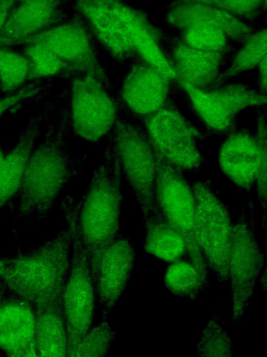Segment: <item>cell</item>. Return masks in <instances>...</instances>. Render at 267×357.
Masks as SVG:
<instances>
[{"mask_svg": "<svg viewBox=\"0 0 267 357\" xmlns=\"http://www.w3.org/2000/svg\"><path fill=\"white\" fill-rule=\"evenodd\" d=\"M67 227L70 234V263L63 291L68 354L71 356L94 324L97 296L91 266L81 236L71 197L61 202Z\"/></svg>", "mask_w": 267, "mask_h": 357, "instance_id": "277c9868", "label": "cell"}, {"mask_svg": "<svg viewBox=\"0 0 267 357\" xmlns=\"http://www.w3.org/2000/svg\"><path fill=\"white\" fill-rule=\"evenodd\" d=\"M70 257L67 227L35 247L0 257V294L18 296L33 310L42 306L63 292Z\"/></svg>", "mask_w": 267, "mask_h": 357, "instance_id": "3957f363", "label": "cell"}, {"mask_svg": "<svg viewBox=\"0 0 267 357\" xmlns=\"http://www.w3.org/2000/svg\"><path fill=\"white\" fill-rule=\"evenodd\" d=\"M266 105L257 107L256 135L259 144V160L255 185L258 202L263 211L262 224L266 228L267 208V129Z\"/></svg>", "mask_w": 267, "mask_h": 357, "instance_id": "4dcf8cb0", "label": "cell"}, {"mask_svg": "<svg viewBox=\"0 0 267 357\" xmlns=\"http://www.w3.org/2000/svg\"><path fill=\"white\" fill-rule=\"evenodd\" d=\"M21 45L20 50L29 63L31 82L53 80L55 78L69 82L81 75L40 43H29Z\"/></svg>", "mask_w": 267, "mask_h": 357, "instance_id": "d4e9b609", "label": "cell"}, {"mask_svg": "<svg viewBox=\"0 0 267 357\" xmlns=\"http://www.w3.org/2000/svg\"><path fill=\"white\" fill-rule=\"evenodd\" d=\"M30 82L29 63L24 53L0 49V90L8 94Z\"/></svg>", "mask_w": 267, "mask_h": 357, "instance_id": "83f0119b", "label": "cell"}, {"mask_svg": "<svg viewBox=\"0 0 267 357\" xmlns=\"http://www.w3.org/2000/svg\"><path fill=\"white\" fill-rule=\"evenodd\" d=\"M156 153L184 173H196L205 165L197 142L204 136L172 99L140 122Z\"/></svg>", "mask_w": 267, "mask_h": 357, "instance_id": "52a82bcc", "label": "cell"}, {"mask_svg": "<svg viewBox=\"0 0 267 357\" xmlns=\"http://www.w3.org/2000/svg\"><path fill=\"white\" fill-rule=\"evenodd\" d=\"M155 198L159 213L185 236L191 259L203 280L209 284V266L195 233V197L193 185L183 171L157 153Z\"/></svg>", "mask_w": 267, "mask_h": 357, "instance_id": "30bf717a", "label": "cell"}, {"mask_svg": "<svg viewBox=\"0 0 267 357\" xmlns=\"http://www.w3.org/2000/svg\"><path fill=\"white\" fill-rule=\"evenodd\" d=\"M168 61L177 82L209 90L221 73L225 53L197 50L183 41L170 50Z\"/></svg>", "mask_w": 267, "mask_h": 357, "instance_id": "ffe728a7", "label": "cell"}, {"mask_svg": "<svg viewBox=\"0 0 267 357\" xmlns=\"http://www.w3.org/2000/svg\"><path fill=\"white\" fill-rule=\"evenodd\" d=\"M218 165L223 175L239 190L250 192L255 185L259 144L255 132L237 128L220 146Z\"/></svg>", "mask_w": 267, "mask_h": 357, "instance_id": "ac0fdd59", "label": "cell"}, {"mask_svg": "<svg viewBox=\"0 0 267 357\" xmlns=\"http://www.w3.org/2000/svg\"><path fill=\"white\" fill-rule=\"evenodd\" d=\"M70 11L83 22L99 49L118 62L138 56L116 0H71Z\"/></svg>", "mask_w": 267, "mask_h": 357, "instance_id": "5bb4252c", "label": "cell"}, {"mask_svg": "<svg viewBox=\"0 0 267 357\" xmlns=\"http://www.w3.org/2000/svg\"><path fill=\"white\" fill-rule=\"evenodd\" d=\"M227 36L216 27L196 25L185 29L184 42L193 48L215 52H224Z\"/></svg>", "mask_w": 267, "mask_h": 357, "instance_id": "1f68e13d", "label": "cell"}, {"mask_svg": "<svg viewBox=\"0 0 267 357\" xmlns=\"http://www.w3.org/2000/svg\"><path fill=\"white\" fill-rule=\"evenodd\" d=\"M136 258L132 241L127 236L115 240L103 254L95 284L101 319H108L126 289Z\"/></svg>", "mask_w": 267, "mask_h": 357, "instance_id": "2e32d148", "label": "cell"}, {"mask_svg": "<svg viewBox=\"0 0 267 357\" xmlns=\"http://www.w3.org/2000/svg\"><path fill=\"white\" fill-rule=\"evenodd\" d=\"M195 197V233L209 268L220 282L228 280L233 221L229 210L209 181L193 182Z\"/></svg>", "mask_w": 267, "mask_h": 357, "instance_id": "9c48e42d", "label": "cell"}, {"mask_svg": "<svg viewBox=\"0 0 267 357\" xmlns=\"http://www.w3.org/2000/svg\"><path fill=\"white\" fill-rule=\"evenodd\" d=\"M112 91L89 75L70 80L66 89L67 104L59 112L67 136L92 144L107 139L121 114Z\"/></svg>", "mask_w": 267, "mask_h": 357, "instance_id": "5b68a950", "label": "cell"}, {"mask_svg": "<svg viewBox=\"0 0 267 357\" xmlns=\"http://www.w3.org/2000/svg\"><path fill=\"white\" fill-rule=\"evenodd\" d=\"M58 101L47 102L44 109L33 116L22 130L18 140L4 157L0 165V210L10 203L17 195L29 154L41 133L44 121H47Z\"/></svg>", "mask_w": 267, "mask_h": 357, "instance_id": "d6986e66", "label": "cell"}, {"mask_svg": "<svg viewBox=\"0 0 267 357\" xmlns=\"http://www.w3.org/2000/svg\"><path fill=\"white\" fill-rule=\"evenodd\" d=\"M118 332L108 319L93 324L70 357H104L109 354Z\"/></svg>", "mask_w": 267, "mask_h": 357, "instance_id": "f546056e", "label": "cell"}, {"mask_svg": "<svg viewBox=\"0 0 267 357\" xmlns=\"http://www.w3.org/2000/svg\"><path fill=\"white\" fill-rule=\"evenodd\" d=\"M51 81H32L21 89L1 98L0 117L16 107L45 96L51 86Z\"/></svg>", "mask_w": 267, "mask_h": 357, "instance_id": "d6a6232c", "label": "cell"}, {"mask_svg": "<svg viewBox=\"0 0 267 357\" xmlns=\"http://www.w3.org/2000/svg\"><path fill=\"white\" fill-rule=\"evenodd\" d=\"M176 81L134 57L115 94L121 114L139 122L152 116L172 99Z\"/></svg>", "mask_w": 267, "mask_h": 357, "instance_id": "4fadbf2b", "label": "cell"}, {"mask_svg": "<svg viewBox=\"0 0 267 357\" xmlns=\"http://www.w3.org/2000/svg\"><path fill=\"white\" fill-rule=\"evenodd\" d=\"M0 349L12 357L38 356L34 310L8 294H0Z\"/></svg>", "mask_w": 267, "mask_h": 357, "instance_id": "e0dca14e", "label": "cell"}, {"mask_svg": "<svg viewBox=\"0 0 267 357\" xmlns=\"http://www.w3.org/2000/svg\"><path fill=\"white\" fill-rule=\"evenodd\" d=\"M258 66L257 90L262 95L267 96L266 56Z\"/></svg>", "mask_w": 267, "mask_h": 357, "instance_id": "e575fe53", "label": "cell"}, {"mask_svg": "<svg viewBox=\"0 0 267 357\" xmlns=\"http://www.w3.org/2000/svg\"><path fill=\"white\" fill-rule=\"evenodd\" d=\"M263 0H180L179 2H197L216 7L232 15H245L256 11Z\"/></svg>", "mask_w": 267, "mask_h": 357, "instance_id": "836d02e7", "label": "cell"}, {"mask_svg": "<svg viewBox=\"0 0 267 357\" xmlns=\"http://www.w3.org/2000/svg\"><path fill=\"white\" fill-rule=\"evenodd\" d=\"M144 220L145 252L163 261L191 257L190 248L183 234L158 212Z\"/></svg>", "mask_w": 267, "mask_h": 357, "instance_id": "603a6c76", "label": "cell"}, {"mask_svg": "<svg viewBox=\"0 0 267 357\" xmlns=\"http://www.w3.org/2000/svg\"><path fill=\"white\" fill-rule=\"evenodd\" d=\"M6 155L4 154L2 149L0 146V165L2 162V161H3V158H4V157L6 156Z\"/></svg>", "mask_w": 267, "mask_h": 357, "instance_id": "d590c367", "label": "cell"}, {"mask_svg": "<svg viewBox=\"0 0 267 357\" xmlns=\"http://www.w3.org/2000/svg\"><path fill=\"white\" fill-rule=\"evenodd\" d=\"M114 134L122 174L145 219L159 212L155 198L158 172L156 151L143 125L122 114Z\"/></svg>", "mask_w": 267, "mask_h": 357, "instance_id": "8992f818", "label": "cell"}, {"mask_svg": "<svg viewBox=\"0 0 267 357\" xmlns=\"http://www.w3.org/2000/svg\"><path fill=\"white\" fill-rule=\"evenodd\" d=\"M38 356H67L68 337L63 292L34 310Z\"/></svg>", "mask_w": 267, "mask_h": 357, "instance_id": "7402d4cb", "label": "cell"}, {"mask_svg": "<svg viewBox=\"0 0 267 357\" xmlns=\"http://www.w3.org/2000/svg\"><path fill=\"white\" fill-rule=\"evenodd\" d=\"M266 56V30L264 29L248 38L233 56L229 67L221 71L211 89L218 88L237 75L258 66Z\"/></svg>", "mask_w": 267, "mask_h": 357, "instance_id": "4316f807", "label": "cell"}, {"mask_svg": "<svg viewBox=\"0 0 267 357\" xmlns=\"http://www.w3.org/2000/svg\"><path fill=\"white\" fill-rule=\"evenodd\" d=\"M122 170L114 130L107 138L102 162L92 171L80 199L72 197L82 241L90 261L95 287L103 254L122 236L124 197Z\"/></svg>", "mask_w": 267, "mask_h": 357, "instance_id": "6da1fadb", "label": "cell"}, {"mask_svg": "<svg viewBox=\"0 0 267 357\" xmlns=\"http://www.w3.org/2000/svg\"><path fill=\"white\" fill-rule=\"evenodd\" d=\"M47 121L43 139L29 154L17 195V216L24 224L47 216L65 185L81 174L87 159L70 152L60 114L57 120Z\"/></svg>", "mask_w": 267, "mask_h": 357, "instance_id": "7a4b0ae2", "label": "cell"}, {"mask_svg": "<svg viewBox=\"0 0 267 357\" xmlns=\"http://www.w3.org/2000/svg\"><path fill=\"white\" fill-rule=\"evenodd\" d=\"M71 0H19L0 32V45H20L63 21Z\"/></svg>", "mask_w": 267, "mask_h": 357, "instance_id": "9a60e30c", "label": "cell"}, {"mask_svg": "<svg viewBox=\"0 0 267 357\" xmlns=\"http://www.w3.org/2000/svg\"><path fill=\"white\" fill-rule=\"evenodd\" d=\"M168 20L172 26L184 29L196 25L216 27L238 40L250 34V28L234 15L197 2H179L170 11Z\"/></svg>", "mask_w": 267, "mask_h": 357, "instance_id": "44dd1931", "label": "cell"}, {"mask_svg": "<svg viewBox=\"0 0 267 357\" xmlns=\"http://www.w3.org/2000/svg\"><path fill=\"white\" fill-rule=\"evenodd\" d=\"M221 316L214 314L202 330L197 343L198 356H232L234 347L229 333L223 327Z\"/></svg>", "mask_w": 267, "mask_h": 357, "instance_id": "f1b7e54d", "label": "cell"}, {"mask_svg": "<svg viewBox=\"0 0 267 357\" xmlns=\"http://www.w3.org/2000/svg\"><path fill=\"white\" fill-rule=\"evenodd\" d=\"M163 285L175 296L191 301L197 299L208 286L191 257L167 264Z\"/></svg>", "mask_w": 267, "mask_h": 357, "instance_id": "484cf974", "label": "cell"}, {"mask_svg": "<svg viewBox=\"0 0 267 357\" xmlns=\"http://www.w3.org/2000/svg\"><path fill=\"white\" fill-rule=\"evenodd\" d=\"M178 83L205 135H227L236 129L238 114L251 107L266 105V97L243 82H228L222 86L200 90Z\"/></svg>", "mask_w": 267, "mask_h": 357, "instance_id": "ba28073f", "label": "cell"}, {"mask_svg": "<svg viewBox=\"0 0 267 357\" xmlns=\"http://www.w3.org/2000/svg\"><path fill=\"white\" fill-rule=\"evenodd\" d=\"M116 3L127 24L138 56L170 77L176 79L172 66L143 16L124 0H116Z\"/></svg>", "mask_w": 267, "mask_h": 357, "instance_id": "cb8c5ba5", "label": "cell"}, {"mask_svg": "<svg viewBox=\"0 0 267 357\" xmlns=\"http://www.w3.org/2000/svg\"><path fill=\"white\" fill-rule=\"evenodd\" d=\"M40 43L81 75L95 77L108 89L115 86L102 65L99 47L83 22L70 11L61 22L24 40Z\"/></svg>", "mask_w": 267, "mask_h": 357, "instance_id": "7c38bea8", "label": "cell"}, {"mask_svg": "<svg viewBox=\"0 0 267 357\" xmlns=\"http://www.w3.org/2000/svg\"><path fill=\"white\" fill-rule=\"evenodd\" d=\"M264 263L256 237L253 216L249 219L243 210L233 224L229 255L228 279L231 284L233 326L243 319Z\"/></svg>", "mask_w": 267, "mask_h": 357, "instance_id": "8fae6325", "label": "cell"}]
</instances>
